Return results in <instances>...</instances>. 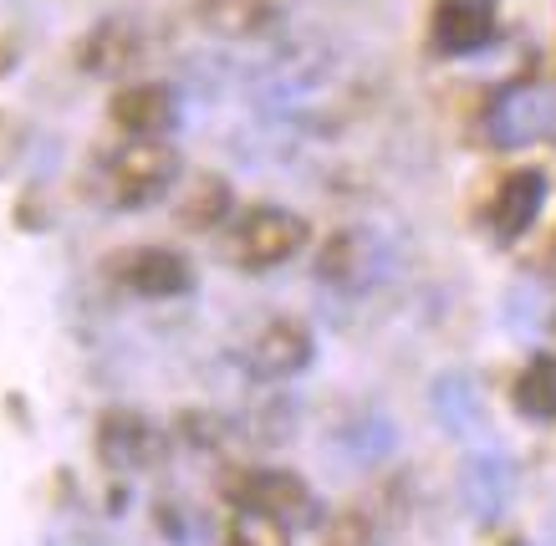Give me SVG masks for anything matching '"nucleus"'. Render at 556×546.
Listing matches in <instances>:
<instances>
[{"label":"nucleus","mask_w":556,"mask_h":546,"mask_svg":"<svg viewBox=\"0 0 556 546\" xmlns=\"http://www.w3.org/2000/svg\"><path fill=\"white\" fill-rule=\"evenodd\" d=\"M306 363H312V338H306V327H296V322H270L251 347V368L261 378L302 373Z\"/></svg>","instance_id":"f8f14e48"},{"label":"nucleus","mask_w":556,"mask_h":546,"mask_svg":"<svg viewBox=\"0 0 556 546\" xmlns=\"http://www.w3.org/2000/svg\"><path fill=\"white\" fill-rule=\"evenodd\" d=\"M495 36L490 0H439L434 5V47L444 56H470Z\"/></svg>","instance_id":"6e6552de"},{"label":"nucleus","mask_w":556,"mask_h":546,"mask_svg":"<svg viewBox=\"0 0 556 546\" xmlns=\"http://www.w3.org/2000/svg\"><path fill=\"white\" fill-rule=\"evenodd\" d=\"M179 179V154H174L164 138H134L123 143L118 154L108 158L102 174V194L113 209H143L153 200H164Z\"/></svg>","instance_id":"f257e3e1"},{"label":"nucleus","mask_w":556,"mask_h":546,"mask_svg":"<svg viewBox=\"0 0 556 546\" xmlns=\"http://www.w3.org/2000/svg\"><path fill=\"white\" fill-rule=\"evenodd\" d=\"M541 205H546V174H536V169L510 174L506 185H501V194H495V209H490L495 236H501V240L526 236V230L536 225Z\"/></svg>","instance_id":"9b49d317"},{"label":"nucleus","mask_w":556,"mask_h":546,"mask_svg":"<svg viewBox=\"0 0 556 546\" xmlns=\"http://www.w3.org/2000/svg\"><path fill=\"white\" fill-rule=\"evenodd\" d=\"M510 495H516V470H510V460H501V455H470V460H465V470H459V500H465V511H470L480 526L506 516Z\"/></svg>","instance_id":"423d86ee"},{"label":"nucleus","mask_w":556,"mask_h":546,"mask_svg":"<svg viewBox=\"0 0 556 546\" xmlns=\"http://www.w3.org/2000/svg\"><path fill=\"white\" fill-rule=\"evenodd\" d=\"M516 409L526 419H556V358H531L516 378Z\"/></svg>","instance_id":"2eb2a0df"},{"label":"nucleus","mask_w":556,"mask_h":546,"mask_svg":"<svg viewBox=\"0 0 556 546\" xmlns=\"http://www.w3.org/2000/svg\"><path fill=\"white\" fill-rule=\"evenodd\" d=\"M98 455L102 465H113L123 475H138V470H159L164 455H169V440L164 429L143 419V414H128V409H113L98 419Z\"/></svg>","instance_id":"20e7f679"},{"label":"nucleus","mask_w":556,"mask_h":546,"mask_svg":"<svg viewBox=\"0 0 556 546\" xmlns=\"http://www.w3.org/2000/svg\"><path fill=\"white\" fill-rule=\"evenodd\" d=\"M194 16L215 36H251L270 21V0H194Z\"/></svg>","instance_id":"ddd939ff"},{"label":"nucleus","mask_w":556,"mask_h":546,"mask_svg":"<svg viewBox=\"0 0 556 546\" xmlns=\"http://www.w3.org/2000/svg\"><path fill=\"white\" fill-rule=\"evenodd\" d=\"M230 215V185L215 179V174H200V179H189V194L185 205H179V225L185 230H210Z\"/></svg>","instance_id":"4468645a"},{"label":"nucleus","mask_w":556,"mask_h":546,"mask_svg":"<svg viewBox=\"0 0 556 546\" xmlns=\"http://www.w3.org/2000/svg\"><path fill=\"white\" fill-rule=\"evenodd\" d=\"M113 276H118V287L138 291V296H179V291L194 287V276H189L185 256H174V251H159V245H143V251H123L113 261Z\"/></svg>","instance_id":"0eeeda50"},{"label":"nucleus","mask_w":556,"mask_h":546,"mask_svg":"<svg viewBox=\"0 0 556 546\" xmlns=\"http://www.w3.org/2000/svg\"><path fill=\"white\" fill-rule=\"evenodd\" d=\"M138 62V26L128 16L102 21L98 31H87V41L77 47V67L92 77H118Z\"/></svg>","instance_id":"9d476101"},{"label":"nucleus","mask_w":556,"mask_h":546,"mask_svg":"<svg viewBox=\"0 0 556 546\" xmlns=\"http://www.w3.org/2000/svg\"><path fill=\"white\" fill-rule=\"evenodd\" d=\"M236 261L245 271H266V266H281L306 245V225L281 205H261L251 209L245 220L236 225Z\"/></svg>","instance_id":"7ed1b4c3"},{"label":"nucleus","mask_w":556,"mask_h":546,"mask_svg":"<svg viewBox=\"0 0 556 546\" xmlns=\"http://www.w3.org/2000/svg\"><path fill=\"white\" fill-rule=\"evenodd\" d=\"M556 128V92L541 82H516L506 87L485 113V134L495 149H526Z\"/></svg>","instance_id":"f03ea898"},{"label":"nucleus","mask_w":556,"mask_h":546,"mask_svg":"<svg viewBox=\"0 0 556 546\" xmlns=\"http://www.w3.org/2000/svg\"><path fill=\"white\" fill-rule=\"evenodd\" d=\"M434 409L450 419V429H455V434H470V429L485 424V414H480V398H475V393L465 389L459 378H444V383L434 389Z\"/></svg>","instance_id":"f3484780"},{"label":"nucleus","mask_w":556,"mask_h":546,"mask_svg":"<svg viewBox=\"0 0 556 546\" xmlns=\"http://www.w3.org/2000/svg\"><path fill=\"white\" fill-rule=\"evenodd\" d=\"M174 118H179V107H174V92L164 82L123 87L113 98V123L134 138H164L174 128Z\"/></svg>","instance_id":"1a4fd4ad"},{"label":"nucleus","mask_w":556,"mask_h":546,"mask_svg":"<svg viewBox=\"0 0 556 546\" xmlns=\"http://www.w3.org/2000/svg\"><path fill=\"white\" fill-rule=\"evenodd\" d=\"M225 491L236 495V506H255L276 516L281 526H317V495L287 470H251V475L225 480Z\"/></svg>","instance_id":"39448f33"},{"label":"nucleus","mask_w":556,"mask_h":546,"mask_svg":"<svg viewBox=\"0 0 556 546\" xmlns=\"http://www.w3.org/2000/svg\"><path fill=\"white\" fill-rule=\"evenodd\" d=\"M225 546H291V526H281L276 516L255 511V506H240L225 531Z\"/></svg>","instance_id":"dca6fc26"}]
</instances>
